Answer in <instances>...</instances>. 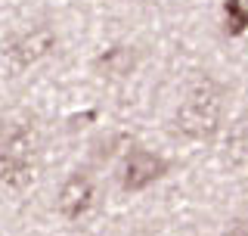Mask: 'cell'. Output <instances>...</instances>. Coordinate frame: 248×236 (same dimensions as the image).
Segmentation results:
<instances>
[{"mask_svg":"<svg viewBox=\"0 0 248 236\" xmlns=\"http://www.w3.org/2000/svg\"><path fill=\"white\" fill-rule=\"evenodd\" d=\"M223 124V87L211 75H196L186 84L183 103L174 112V131L196 143H211Z\"/></svg>","mask_w":248,"mask_h":236,"instance_id":"obj_1","label":"cell"},{"mask_svg":"<svg viewBox=\"0 0 248 236\" xmlns=\"http://www.w3.org/2000/svg\"><path fill=\"white\" fill-rule=\"evenodd\" d=\"M41 155V131L25 115L0 121V184L10 190H25L34 180Z\"/></svg>","mask_w":248,"mask_h":236,"instance_id":"obj_2","label":"cell"},{"mask_svg":"<svg viewBox=\"0 0 248 236\" xmlns=\"http://www.w3.org/2000/svg\"><path fill=\"white\" fill-rule=\"evenodd\" d=\"M56 50V31L50 25H34L28 31H19L6 41L3 53L16 68H31L37 62H44L50 53Z\"/></svg>","mask_w":248,"mask_h":236,"instance_id":"obj_3","label":"cell"},{"mask_svg":"<svg viewBox=\"0 0 248 236\" xmlns=\"http://www.w3.org/2000/svg\"><path fill=\"white\" fill-rule=\"evenodd\" d=\"M170 171V162L158 152H149V149L137 146L127 152L121 168V190L124 193H143L149 190L155 180H161Z\"/></svg>","mask_w":248,"mask_h":236,"instance_id":"obj_4","label":"cell"},{"mask_svg":"<svg viewBox=\"0 0 248 236\" xmlns=\"http://www.w3.org/2000/svg\"><path fill=\"white\" fill-rule=\"evenodd\" d=\"M96 205V184L87 171H72L56 193V211L65 221H84Z\"/></svg>","mask_w":248,"mask_h":236,"instance_id":"obj_5","label":"cell"},{"mask_svg":"<svg viewBox=\"0 0 248 236\" xmlns=\"http://www.w3.org/2000/svg\"><path fill=\"white\" fill-rule=\"evenodd\" d=\"M134 68H137V50H134V47H127V44L108 47V50L99 53V59H96V72L103 75V78H112V81L127 78Z\"/></svg>","mask_w":248,"mask_h":236,"instance_id":"obj_6","label":"cell"},{"mask_svg":"<svg viewBox=\"0 0 248 236\" xmlns=\"http://www.w3.org/2000/svg\"><path fill=\"white\" fill-rule=\"evenodd\" d=\"M223 16H227V34L239 37L248 28V6L245 0H227L223 3Z\"/></svg>","mask_w":248,"mask_h":236,"instance_id":"obj_7","label":"cell"},{"mask_svg":"<svg viewBox=\"0 0 248 236\" xmlns=\"http://www.w3.org/2000/svg\"><path fill=\"white\" fill-rule=\"evenodd\" d=\"M230 143H232V152H236V159H245V162H248V115L239 118V124L232 128Z\"/></svg>","mask_w":248,"mask_h":236,"instance_id":"obj_8","label":"cell"},{"mask_svg":"<svg viewBox=\"0 0 248 236\" xmlns=\"http://www.w3.org/2000/svg\"><path fill=\"white\" fill-rule=\"evenodd\" d=\"M223 236H248V218H236V221L227 227Z\"/></svg>","mask_w":248,"mask_h":236,"instance_id":"obj_9","label":"cell"}]
</instances>
